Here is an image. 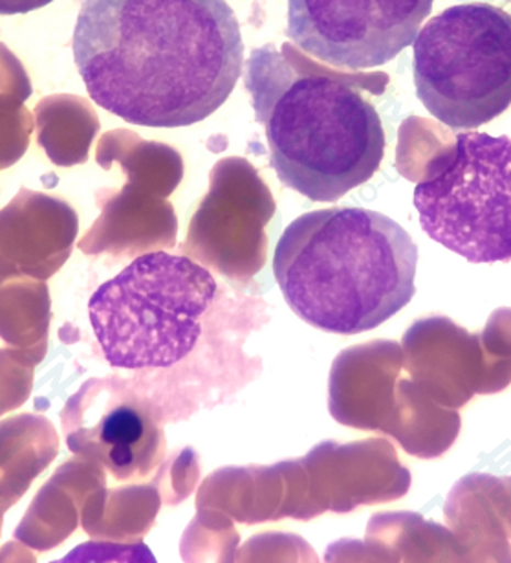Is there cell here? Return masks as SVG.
<instances>
[{
    "label": "cell",
    "instance_id": "6da1fadb",
    "mask_svg": "<svg viewBox=\"0 0 511 563\" xmlns=\"http://www.w3.org/2000/svg\"><path fill=\"white\" fill-rule=\"evenodd\" d=\"M71 46L96 106L143 128L203 122L244 65L225 0H81Z\"/></svg>",
    "mask_w": 511,
    "mask_h": 563
},
{
    "label": "cell",
    "instance_id": "7a4b0ae2",
    "mask_svg": "<svg viewBox=\"0 0 511 563\" xmlns=\"http://www.w3.org/2000/svg\"><path fill=\"white\" fill-rule=\"evenodd\" d=\"M378 76L315 65L293 45L252 52L244 85L286 188L313 202H335L374 177L385 131L362 89Z\"/></svg>",
    "mask_w": 511,
    "mask_h": 563
},
{
    "label": "cell",
    "instance_id": "3957f363",
    "mask_svg": "<svg viewBox=\"0 0 511 563\" xmlns=\"http://www.w3.org/2000/svg\"><path fill=\"white\" fill-rule=\"evenodd\" d=\"M416 266L411 235L367 208L297 217L274 255L288 307L308 325L346 336L373 331L409 305Z\"/></svg>",
    "mask_w": 511,
    "mask_h": 563
},
{
    "label": "cell",
    "instance_id": "277c9868",
    "mask_svg": "<svg viewBox=\"0 0 511 563\" xmlns=\"http://www.w3.org/2000/svg\"><path fill=\"white\" fill-rule=\"evenodd\" d=\"M216 294L208 268L153 252L132 261L88 301L92 331L115 369H167L191 353Z\"/></svg>",
    "mask_w": 511,
    "mask_h": 563
},
{
    "label": "cell",
    "instance_id": "5b68a950",
    "mask_svg": "<svg viewBox=\"0 0 511 563\" xmlns=\"http://www.w3.org/2000/svg\"><path fill=\"white\" fill-rule=\"evenodd\" d=\"M418 100L455 131L478 129L511 106V15L488 2L447 8L412 51Z\"/></svg>",
    "mask_w": 511,
    "mask_h": 563
},
{
    "label": "cell",
    "instance_id": "8992f818",
    "mask_svg": "<svg viewBox=\"0 0 511 563\" xmlns=\"http://www.w3.org/2000/svg\"><path fill=\"white\" fill-rule=\"evenodd\" d=\"M429 238L469 263L511 261V139L456 134L414 188Z\"/></svg>",
    "mask_w": 511,
    "mask_h": 563
},
{
    "label": "cell",
    "instance_id": "52a82bcc",
    "mask_svg": "<svg viewBox=\"0 0 511 563\" xmlns=\"http://www.w3.org/2000/svg\"><path fill=\"white\" fill-rule=\"evenodd\" d=\"M433 2L288 0L286 37L326 67H381L414 43Z\"/></svg>",
    "mask_w": 511,
    "mask_h": 563
},
{
    "label": "cell",
    "instance_id": "ba28073f",
    "mask_svg": "<svg viewBox=\"0 0 511 563\" xmlns=\"http://www.w3.org/2000/svg\"><path fill=\"white\" fill-rule=\"evenodd\" d=\"M63 431L71 452L118 481L147 477L164 453V433L148 404L115 380H88L66 404Z\"/></svg>",
    "mask_w": 511,
    "mask_h": 563
},
{
    "label": "cell",
    "instance_id": "9c48e42d",
    "mask_svg": "<svg viewBox=\"0 0 511 563\" xmlns=\"http://www.w3.org/2000/svg\"><path fill=\"white\" fill-rule=\"evenodd\" d=\"M35 123L38 144L60 166L85 161L88 144L99 129L92 107L76 96H48L38 101Z\"/></svg>",
    "mask_w": 511,
    "mask_h": 563
},
{
    "label": "cell",
    "instance_id": "30bf717a",
    "mask_svg": "<svg viewBox=\"0 0 511 563\" xmlns=\"http://www.w3.org/2000/svg\"><path fill=\"white\" fill-rule=\"evenodd\" d=\"M21 95H0V167L11 166L24 155L32 133V114Z\"/></svg>",
    "mask_w": 511,
    "mask_h": 563
},
{
    "label": "cell",
    "instance_id": "8fae6325",
    "mask_svg": "<svg viewBox=\"0 0 511 563\" xmlns=\"http://www.w3.org/2000/svg\"><path fill=\"white\" fill-rule=\"evenodd\" d=\"M2 92L21 95L27 100L32 96V84L15 54L0 43V95Z\"/></svg>",
    "mask_w": 511,
    "mask_h": 563
},
{
    "label": "cell",
    "instance_id": "7c38bea8",
    "mask_svg": "<svg viewBox=\"0 0 511 563\" xmlns=\"http://www.w3.org/2000/svg\"><path fill=\"white\" fill-rule=\"evenodd\" d=\"M54 0H0V15H21L48 7Z\"/></svg>",
    "mask_w": 511,
    "mask_h": 563
}]
</instances>
